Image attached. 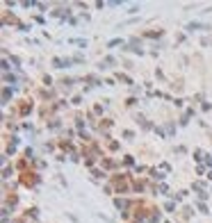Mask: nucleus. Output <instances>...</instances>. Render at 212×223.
<instances>
[{
  "label": "nucleus",
  "mask_w": 212,
  "mask_h": 223,
  "mask_svg": "<svg viewBox=\"0 0 212 223\" xmlns=\"http://www.w3.org/2000/svg\"><path fill=\"white\" fill-rule=\"evenodd\" d=\"M116 207H119V209H125V207H128V203H125V200H116Z\"/></svg>",
  "instance_id": "f257e3e1"
}]
</instances>
